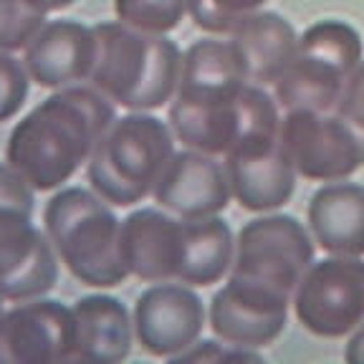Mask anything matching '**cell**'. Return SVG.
Listing matches in <instances>:
<instances>
[{
	"mask_svg": "<svg viewBox=\"0 0 364 364\" xmlns=\"http://www.w3.org/2000/svg\"><path fill=\"white\" fill-rule=\"evenodd\" d=\"M114 119L117 107L91 84L56 89L11 129L6 159L36 193H51L86 167Z\"/></svg>",
	"mask_w": 364,
	"mask_h": 364,
	"instance_id": "6da1fadb",
	"label": "cell"
},
{
	"mask_svg": "<svg viewBox=\"0 0 364 364\" xmlns=\"http://www.w3.org/2000/svg\"><path fill=\"white\" fill-rule=\"evenodd\" d=\"M99 41L89 84L127 112H154L172 102L182 51L167 33H147L122 21L94 26Z\"/></svg>",
	"mask_w": 364,
	"mask_h": 364,
	"instance_id": "7a4b0ae2",
	"label": "cell"
},
{
	"mask_svg": "<svg viewBox=\"0 0 364 364\" xmlns=\"http://www.w3.org/2000/svg\"><path fill=\"white\" fill-rule=\"evenodd\" d=\"M43 230L79 284L114 289L129 279L122 256V220L91 188H58L43 208Z\"/></svg>",
	"mask_w": 364,
	"mask_h": 364,
	"instance_id": "3957f363",
	"label": "cell"
},
{
	"mask_svg": "<svg viewBox=\"0 0 364 364\" xmlns=\"http://www.w3.org/2000/svg\"><path fill=\"white\" fill-rule=\"evenodd\" d=\"M175 152L170 122L129 112L117 117L97 142L86 162V180L112 208H132L152 198Z\"/></svg>",
	"mask_w": 364,
	"mask_h": 364,
	"instance_id": "277c9868",
	"label": "cell"
},
{
	"mask_svg": "<svg viewBox=\"0 0 364 364\" xmlns=\"http://www.w3.org/2000/svg\"><path fill=\"white\" fill-rule=\"evenodd\" d=\"M362 61L364 41L352 23L339 18L316 21L299 36L294 58L273 84V97L284 112H334L349 76Z\"/></svg>",
	"mask_w": 364,
	"mask_h": 364,
	"instance_id": "5b68a950",
	"label": "cell"
},
{
	"mask_svg": "<svg viewBox=\"0 0 364 364\" xmlns=\"http://www.w3.org/2000/svg\"><path fill=\"white\" fill-rule=\"evenodd\" d=\"M314 235L299 218L263 213L240 228L235 238L233 268L228 276L261 281L294 294L314 263Z\"/></svg>",
	"mask_w": 364,
	"mask_h": 364,
	"instance_id": "8992f818",
	"label": "cell"
},
{
	"mask_svg": "<svg viewBox=\"0 0 364 364\" xmlns=\"http://www.w3.org/2000/svg\"><path fill=\"white\" fill-rule=\"evenodd\" d=\"M299 324L321 339H341L364 321V261L329 256L314 261L294 291Z\"/></svg>",
	"mask_w": 364,
	"mask_h": 364,
	"instance_id": "52a82bcc",
	"label": "cell"
},
{
	"mask_svg": "<svg viewBox=\"0 0 364 364\" xmlns=\"http://www.w3.org/2000/svg\"><path fill=\"white\" fill-rule=\"evenodd\" d=\"M281 144L296 175L311 182H339L364 165L354 132L336 114L291 109L281 117Z\"/></svg>",
	"mask_w": 364,
	"mask_h": 364,
	"instance_id": "ba28073f",
	"label": "cell"
},
{
	"mask_svg": "<svg viewBox=\"0 0 364 364\" xmlns=\"http://www.w3.org/2000/svg\"><path fill=\"white\" fill-rule=\"evenodd\" d=\"M291 299L294 294L276 286L228 276L210 299L208 326L223 341L263 349L286 331Z\"/></svg>",
	"mask_w": 364,
	"mask_h": 364,
	"instance_id": "9c48e42d",
	"label": "cell"
},
{
	"mask_svg": "<svg viewBox=\"0 0 364 364\" xmlns=\"http://www.w3.org/2000/svg\"><path fill=\"white\" fill-rule=\"evenodd\" d=\"M132 321L142 352L157 359H175L203 336L208 309L195 286L162 281L136 296Z\"/></svg>",
	"mask_w": 364,
	"mask_h": 364,
	"instance_id": "30bf717a",
	"label": "cell"
},
{
	"mask_svg": "<svg viewBox=\"0 0 364 364\" xmlns=\"http://www.w3.org/2000/svg\"><path fill=\"white\" fill-rule=\"evenodd\" d=\"M58 256L33 215L0 208V296L28 301L51 294L58 284Z\"/></svg>",
	"mask_w": 364,
	"mask_h": 364,
	"instance_id": "8fae6325",
	"label": "cell"
},
{
	"mask_svg": "<svg viewBox=\"0 0 364 364\" xmlns=\"http://www.w3.org/2000/svg\"><path fill=\"white\" fill-rule=\"evenodd\" d=\"M71 359V306L28 299L0 316V364H53Z\"/></svg>",
	"mask_w": 364,
	"mask_h": 364,
	"instance_id": "7c38bea8",
	"label": "cell"
},
{
	"mask_svg": "<svg viewBox=\"0 0 364 364\" xmlns=\"http://www.w3.org/2000/svg\"><path fill=\"white\" fill-rule=\"evenodd\" d=\"M162 210L185 220L223 215L233 200L225 162L215 154L185 147L175 152L152 193Z\"/></svg>",
	"mask_w": 364,
	"mask_h": 364,
	"instance_id": "4fadbf2b",
	"label": "cell"
},
{
	"mask_svg": "<svg viewBox=\"0 0 364 364\" xmlns=\"http://www.w3.org/2000/svg\"><path fill=\"white\" fill-rule=\"evenodd\" d=\"M99 41L94 26L81 21H46L23 48V63L41 89H66L89 81Z\"/></svg>",
	"mask_w": 364,
	"mask_h": 364,
	"instance_id": "5bb4252c",
	"label": "cell"
},
{
	"mask_svg": "<svg viewBox=\"0 0 364 364\" xmlns=\"http://www.w3.org/2000/svg\"><path fill=\"white\" fill-rule=\"evenodd\" d=\"M122 256L129 276L144 284L180 281L185 263V218L162 208H139L122 220Z\"/></svg>",
	"mask_w": 364,
	"mask_h": 364,
	"instance_id": "9a60e30c",
	"label": "cell"
},
{
	"mask_svg": "<svg viewBox=\"0 0 364 364\" xmlns=\"http://www.w3.org/2000/svg\"><path fill=\"white\" fill-rule=\"evenodd\" d=\"M233 200L248 213H273L284 208L296 190V170L281 136L243 144L223 157Z\"/></svg>",
	"mask_w": 364,
	"mask_h": 364,
	"instance_id": "2e32d148",
	"label": "cell"
},
{
	"mask_svg": "<svg viewBox=\"0 0 364 364\" xmlns=\"http://www.w3.org/2000/svg\"><path fill=\"white\" fill-rule=\"evenodd\" d=\"M134 341V321L122 299L112 294H89L74 301L68 362L119 364L132 354Z\"/></svg>",
	"mask_w": 364,
	"mask_h": 364,
	"instance_id": "e0dca14e",
	"label": "cell"
},
{
	"mask_svg": "<svg viewBox=\"0 0 364 364\" xmlns=\"http://www.w3.org/2000/svg\"><path fill=\"white\" fill-rule=\"evenodd\" d=\"M248 84L230 38H200L182 53L180 81L172 102L213 104L238 97Z\"/></svg>",
	"mask_w": 364,
	"mask_h": 364,
	"instance_id": "ac0fdd59",
	"label": "cell"
},
{
	"mask_svg": "<svg viewBox=\"0 0 364 364\" xmlns=\"http://www.w3.org/2000/svg\"><path fill=\"white\" fill-rule=\"evenodd\" d=\"M306 223L314 243L329 256H364V185L326 182L311 195Z\"/></svg>",
	"mask_w": 364,
	"mask_h": 364,
	"instance_id": "d6986e66",
	"label": "cell"
},
{
	"mask_svg": "<svg viewBox=\"0 0 364 364\" xmlns=\"http://www.w3.org/2000/svg\"><path fill=\"white\" fill-rule=\"evenodd\" d=\"M243 63L248 84L273 86L291 63L299 43L294 23L276 11H258L228 36Z\"/></svg>",
	"mask_w": 364,
	"mask_h": 364,
	"instance_id": "ffe728a7",
	"label": "cell"
},
{
	"mask_svg": "<svg viewBox=\"0 0 364 364\" xmlns=\"http://www.w3.org/2000/svg\"><path fill=\"white\" fill-rule=\"evenodd\" d=\"M235 256L233 230L220 215L185 220V263L180 271V284L208 289L220 284Z\"/></svg>",
	"mask_w": 364,
	"mask_h": 364,
	"instance_id": "44dd1931",
	"label": "cell"
},
{
	"mask_svg": "<svg viewBox=\"0 0 364 364\" xmlns=\"http://www.w3.org/2000/svg\"><path fill=\"white\" fill-rule=\"evenodd\" d=\"M117 21L147 33H172L190 16V0H114Z\"/></svg>",
	"mask_w": 364,
	"mask_h": 364,
	"instance_id": "7402d4cb",
	"label": "cell"
},
{
	"mask_svg": "<svg viewBox=\"0 0 364 364\" xmlns=\"http://www.w3.org/2000/svg\"><path fill=\"white\" fill-rule=\"evenodd\" d=\"M271 0H190V18L210 36H230Z\"/></svg>",
	"mask_w": 364,
	"mask_h": 364,
	"instance_id": "603a6c76",
	"label": "cell"
},
{
	"mask_svg": "<svg viewBox=\"0 0 364 364\" xmlns=\"http://www.w3.org/2000/svg\"><path fill=\"white\" fill-rule=\"evenodd\" d=\"M46 23V13L31 0H0V51H23Z\"/></svg>",
	"mask_w": 364,
	"mask_h": 364,
	"instance_id": "cb8c5ba5",
	"label": "cell"
},
{
	"mask_svg": "<svg viewBox=\"0 0 364 364\" xmlns=\"http://www.w3.org/2000/svg\"><path fill=\"white\" fill-rule=\"evenodd\" d=\"M31 76L26 71L23 58H16L13 53L0 51V124L18 117L28 99Z\"/></svg>",
	"mask_w": 364,
	"mask_h": 364,
	"instance_id": "d4e9b609",
	"label": "cell"
},
{
	"mask_svg": "<svg viewBox=\"0 0 364 364\" xmlns=\"http://www.w3.org/2000/svg\"><path fill=\"white\" fill-rule=\"evenodd\" d=\"M170 362H263L258 349H245L223 339H198Z\"/></svg>",
	"mask_w": 364,
	"mask_h": 364,
	"instance_id": "484cf974",
	"label": "cell"
},
{
	"mask_svg": "<svg viewBox=\"0 0 364 364\" xmlns=\"http://www.w3.org/2000/svg\"><path fill=\"white\" fill-rule=\"evenodd\" d=\"M334 114L339 119H344V124L354 132L364 152V61L349 76L347 86H344L339 102L334 107Z\"/></svg>",
	"mask_w": 364,
	"mask_h": 364,
	"instance_id": "4316f807",
	"label": "cell"
},
{
	"mask_svg": "<svg viewBox=\"0 0 364 364\" xmlns=\"http://www.w3.org/2000/svg\"><path fill=\"white\" fill-rule=\"evenodd\" d=\"M0 208H13L28 215L36 210V188L8 159L0 162Z\"/></svg>",
	"mask_w": 364,
	"mask_h": 364,
	"instance_id": "83f0119b",
	"label": "cell"
},
{
	"mask_svg": "<svg viewBox=\"0 0 364 364\" xmlns=\"http://www.w3.org/2000/svg\"><path fill=\"white\" fill-rule=\"evenodd\" d=\"M344 359L349 364H364V321L349 336L347 347H344Z\"/></svg>",
	"mask_w": 364,
	"mask_h": 364,
	"instance_id": "f1b7e54d",
	"label": "cell"
},
{
	"mask_svg": "<svg viewBox=\"0 0 364 364\" xmlns=\"http://www.w3.org/2000/svg\"><path fill=\"white\" fill-rule=\"evenodd\" d=\"M38 11H43L46 16L48 13H61V11H66V8H71V6H76V0H31Z\"/></svg>",
	"mask_w": 364,
	"mask_h": 364,
	"instance_id": "f546056e",
	"label": "cell"
},
{
	"mask_svg": "<svg viewBox=\"0 0 364 364\" xmlns=\"http://www.w3.org/2000/svg\"><path fill=\"white\" fill-rule=\"evenodd\" d=\"M3 311H6V299L0 296V316H3Z\"/></svg>",
	"mask_w": 364,
	"mask_h": 364,
	"instance_id": "4dcf8cb0",
	"label": "cell"
}]
</instances>
